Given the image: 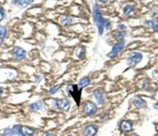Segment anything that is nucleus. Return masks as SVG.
<instances>
[{"label":"nucleus","instance_id":"obj_18","mask_svg":"<svg viewBox=\"0 0 158 136\" xmlns=\"http://www.w3.org/2000/svg\"><path fill=\"white\" fill-rule=\"evenodd\" d=\"M90 84V79L88 78H83L81 79L79 82V87L80 88H83Z\"/></svg>","mask_w":158,"mask_h":136},{"label":"nucleus","instance_id":"obj_20","mask_svg":"<svg viewBox=\"0 0 158 136\" xmlns=\"http://www.w3.org/2000/svg\"><path fill=\"white\" fill-rule=\"evenodd\" d=\"M147 25H149L155 32H158V21H147L145 22Z\"/></svg>","mask_w":158,"mask_h":136},{"label":"nucleus","instance_id":"obj_10","mask_svg":"<svg viewBox=\"0 0 158 136\" xmlns=\"http://www.w3.org/2000/svg\"><path fill=\"white\" fill-rule=\"evenodd\" d=\"M34 0H14L13 3L21 8H25L33 3Z\"/></svg>","mask_w":158,"mask_h":136},{"label":"nucleus","instance_id":"obj_14","mask_svg":"<svg viewBox=\"0 0 158 136\" xmlns=\"http://www.w3.org/2000/svg\"><path fill=\"white\" fill-rule=\"evenodd\" d=\"M134 11H135V7L133 5L125 6L123 9L124 14L127 16H129L132 15V14L133 13V12H134Z\"/></svg>","mask_w":158,"mask_h":136},{"label":"nucleus","instance_id":"obj_28","mask_svg":"<svg viewBox=\"0 0 158 136\" xmlns=\"http://www.w3.org/2000/svg\"><path fill=\"white\" fill-rule=\"evenodd\" d=\"M99 1L101 3H103V4H105L106 3H107V0H99Z\"/></svg>","mask_w":158,"mask_h":136},{"label":"nucleus","instance_id":"obj_12","mask_svg":"<svg viewBox=\"0 0 158 136\" xmlns=\"http://www.w3.org/2000/svg\"><path fill=\"white\" fill-rule=\"evenodd\" d=\"M93 96L95 97L97 101L99 104H102L103 102V92L99 89H97L93 91Z\"/></svg>","mask_w":158,"mask_h":136},{"label":"nucleus","instance_id":"obj_19","mask_svg":"<svg viewBox=\"0 0 158 136\" xmlns=\"http://www.w3.org/2000/svg\"><path fill=\"white\" fill-rule=\"evenodd\" d=\"M85 52H86V50L84 47L83 46L79 47L76 51L77 57L80 59H83L85 55Z\"/></svg>","mask_w":158,"mask_h":136},{"label":"nucleus","instance_id":"obj_29","mask_svg":"<svg viewBox=\"0 0 158 136\" xmlns=\"http://www.w3.org/2000/svg\"><path fill=\"white\" fill-rule=\"evenodd\" d=\"M3 93V90L1 88H0V96H1Z\"/></svg>","mask_w":158,"mask_h":136},{"label":"nucleus","instance_id":"obj_24","mask_svg":"<svg viewBox=\"0 0 158 136\" xmlns=\"http://www.w3.org/2000/svg\"><path fill=\"white\" fill-rule=\"evenodd\" d=\"M59 89V87L58 86H54V87L50 88L49 91V92L50 94L51 95H53V94H55L57 92H58Z\"/></svg>","mask_w":158,"mask_h":136},{"label":"nucleus","instance_id":"obj_3","mask_svg":"<svg viewBox=\"0 0 158 136\" xmlns=\"http://www.w3.org/2000/svg\"><path fill=\"white\" fill-rule=\"evenodd\" d=\"M53 104L56 108H59L62 111H64V112H67L71 108L70 102H69L66 98H64L55 100Z\"/></svg>","mask_w":158,"mask_h":136},{"label":"nucleus","instance_id":"obj_5","mask_svg":"<svg viewBox=\"0 0 158 136\" xmlns=\"http://www.w3.org/2000/svg\"><path fill=\"white\" fill-rule=\"evenodd\" d=\"M97 110L98 108L97 105L90 101L86 102L83 108L84 113L88 116H92L94 115L97 113Z\"/></svg>","mask_w":158,"mask_h":136},{"label":"nucleus","instance_id":"obj_26","mask_svg":"<svg viewBox=\"0 0 158 136\" xmlns=\"http://www.w3.org/2000/svg\"><path fill=\"white\" fill-rule=\"evenodd\" d=\"M126 28H127V27H126L124 24H119L117 25V28L119 30H124L126 29Z\"/></svg>","mask_w":158,"mask_h":136},{"label":"nucleus","instance_id":"obj_27","mask_svg":"<svg viewBox=\"0 0 158 136\" xmlns=\"http://www.w3.org/2000/svg\"><path fill=\"white\" fill-rule=\"evenodd\" d=\"M153 77L156 79H158V72L154 71L153 72Z\"/></svg>","mask_w":158,"mask_h":136},{"label":"nucleus","instance_id":"obj_15","mask_svg":"<svg viewBox=\"0 0 158 136\" xmlns=\"http://www.w3.org/2000/svg\"><path fill=\"white\" fill-rule=\"evenodd\" d=\"M12 129H13L15 134H17L19 136H26V134L24 133L22 127L21 125H14Z\"/></svg>","mask_w":158,"mask_h":136},{"label":"nucleus","instance_id":"obj_7","mask_svg":"<svg viewBox=\"0 0 158 136\" xmlns=\"http://www.w3.org/2000/svg\"><path fill=\"white\" fill-rule=\"evenodd\" d=\"M12 55L16 60H22L26 56V51L23 48L19 46H16L12 49Z\"/></svg>","mask_w":158,"mask_h":136},{"label":"nucleus","instance_id":"obj_1","mask_svg":"<svg viewBox=\"0 0 158 136\" xmlns=\"http://www.w3.org/2000/svg\"><path fill=\"white\" fill-rule=\"evenodd\" d=\"M93 18L98 27L99 35H102L105 27V21L102 17V13L97 5L93 6Z\"/></svg>","mask_w":158,"mask_h":136},{"label":"nucleus","instance_id":"obj_13","mask_svg":"<svg viewBox=\"0 0 158 136\" xmlns=\"http://www.w3.org/2000/svg\"><path fill=\"white\" fill-rule=\"evenodd\" d=\"M43 105L41 101H37L31 103L29 106V108L31 111H39L43 108Z\"/></svg>","mask_w":158,"mask_h":136},{"label":"nucleus","instance_id":"obj_30","mask_svg":"<svg viewBox=\"0 0 158 136\" xmlns=\"http://www.w3.org/2000/svg\"><path fill=\"white\" fill-rule=\"evenodd\" d=\"M43 136H51V135L49 134V133H45L43 135Z\"/></svg>","mask_w":158,"mask_h":136},{"label":"nucleus","instance_id":"obj_11","mask_svg":"<svg viewBox=\"0 0 158 136\" xmlns=\"http://www.w3.org/2000/svg\"><path fill=\"white\" fill-rule=\"evenodd\" d=\"M134 106L138 108H143L147 106V103L140 97H135L134 100Z\"/></svg>","mask_w":158,"mask_h":136},{"label":"nucleus","instance_id":"obj_6","mask_svg":"<svg viewBox=\"0 0 158 136\" xmlns=\"http://www.w3.org/2000/svg\"><path fill=\"white\" fill-rule=\"evenodd\" d=\"M125 45L124 42H118L117 44L115 45L112 48V50L111 52H109L108 54H107V56L109 57L110 59H114L117 56V55L119 53L121 52L123 49L124 48Z\"/></svg>","mask_w":158,"mask_h":136},{"label":"nucleus","instance_id":"obj_21","mask_svg":"<svg viewBox=\"0 0 158 136\" xmlns=\"http://www.w3.org/2000/svg\"><path fill=\"white\" fill-rule=\"evenodd\" d=\"M24 133L27 135H34L35 134V131L32 128L26 127L24 129Z\"/></svg>","mask_w":158,"mask_h":136},{"label":"nucleus","instance_id":"obj_4","mask_svg":"<svg viewBox=\"0 0 158 136\" xmlns=\"http://www.w3.org/2000/svg\"><path fill=\"white\" fill-rule=\"evenodd\" d=\"M143 59V55L138 52L132 53L127 60V64L129 66H135L139 64Z\"/></svg>","mask_w":158,"mask_h":136},{"label":"nucleus","instance_id":"obj_16","mask_svg":"<svg viewBox=\"0 0 158 136\" xmlns=\"http://www.w3.org/2000/svg\"><path fill=\"white\" fill-rule=\"evenodd\" d=\"M125 36H126L125 33L121 32V31H118V32H116L114 33V38L119 42H124Z\"/></svg>","mask_w":158,"mask_h":136},{"label":"nucleus","instance_id":"obj_8","mask_svg":"<svg viewBox=\"0 0 158 136\" xmlns=\"http://www.w3.org/2000/svg\"><path fill=\"white\" fill-rule=\"evenodd\" d=\"M98 131V127L95 125H90L85 127L84 130V136H94Z\"/></svg>","mask_w":158,"mask_h":136},{"label":"nucleus","instance_id":"obj_25","mask_svg":"<svg viewBox=\"0 0 158 136\" xmlns=\"http://www.w3.org/2000/svg\"><path fill=\"white\" fill-rule=\"evenodd\" d=\"M4 17V11L3 8L0 7V21H1Z\"/></svg>","mask_w":158,"mask_h":136},{"label":"nucleus","instance_id":"obj_2","mask_svg":"<svg viewBox=\"0 0 158 136\" xmlns=\"http://www.w3.org/2000/svg\"><path fill=\"white\" fill-rule=\"evenodd\" d=\"M82 88H80L78 85H69L66 88L67 94L72 97L76 103L79 106Z\"/></svg>","mask_w":158,"mask_h":136},{"label":"nucleus","instance_id":"obj_23","mask_svg":"<svg viewBox=\"0 0 158 136\" xmlns=\"http://www.w3.org/2000/svg\"><path fill=\"white\" fill-rule=\"evenodd\" d=\"M4 135L5 136H12L15 135L13 129H6L4 131Z\"/></svg>","mask_w":158,"mask_h":136},{"label":"nucleus","instance_id":"obj_9","mask_svg":"<svg viewBox=\"0 0 158 136\" xmlns=\"http://www.w3.org/2000/svg\"><path fill=\"white\" fill-rule=\"evenodd\" d=\"M120 128L122 132H129L133 129V124L129 121L123 120L120 124Z\"/></svg>","mask_w":158,"mask_h":136},{"label":"nucleus","instance_id":"obj_22","mask_svg":"<svg viewBox=\"0 0 158 136\" xmlns=\"http://www.w3.org/2000/svg\"><path fill=\"white\" fill-rule=\"evenodd\" d=\"M61 22L64 25H69L71 22V20L67 17H63L61 18Z\"/></svg>","mask_w":158,"mask_h":136},{"label":"nucleus","instance_id":"obj_31","mask_svg":"<svg viewBox=\"0 0 158 136\" xmlns=\"http://www.w3.org/2000/svg\"><path fill=\"white\" fill-rule=\"evenodd\" d=\"M132 136H139V135H137V134H134V135H132Z\"/></svg>","mask_w":158,"mask_h":136},{"label":"nucleus","instance_id":"obj_17","mask_svg":"<svg viewBox=\"0 0 158 136\" xmlns=\"http://www.w3.org/2000/svg\"><path fill=\"white\" fill-rule=\"evenodd\" d=\"M6 33H7V29L6 27L3 25L0 26V45L2 44L6 36Z\"/></svg>","mask_w":158,"mask_h":136}]
</instances>
